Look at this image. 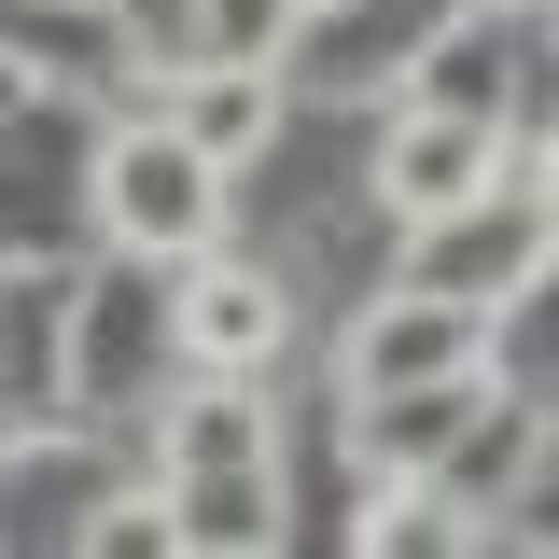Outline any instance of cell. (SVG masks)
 Instances as JSON below:
<instances>
[{"label": "cell", "mask_w": 559, "mask_h": 559, "mask_svg": "<svg viewBox=\"0 0 559 559\" xmlns=\"http://www.w3.org/2000/svg\"><path fill=\"white\" fill-rule=\"evenodd\" d=\"M98 238H112V252H140V266L210 252V238H224V168H210L168 112H154V127H127L112 154H98Z\"/></svg>", "instance_id": "cell-1"}, {"label": "cell", "mask_w": 559, "mask_h": 559, "mask_svg": "<svg viewBox=\"0 0 559 559\" xmlns=\"http://www.w3.org/2000/svg\"><path fill=\"white\" fill-rule=\"evenodd\" d=\"M419 294H448V308H489V294H532L546 280V182L532 168H489L462 210H433L406 252Z\"/></svg>", "instance_id": "cell-2"}, {"label": "cell", "mask_w": 559, "mask_h": 559, "mask_svg": "<svg viewBox=\"0 0 559 559\" xmlns=\"http://www.w3.org/2000/svg\"><path fill=\"white\" fill-rule=\"evenodd\" d=\"M476 364H489V308H448V294L392 280V294L349 322V406H378V392H433V378H476Z\"/></svg>", "instance_id": "cell-3"}, {"label": "cell", "mask_w": 559, "mask_h": 559, "mask_svg": "<svg viewBox=\"0 0 559 559\" xmlns=\"http://www.w3.org/2000/svg\"><path fill=\"white\" fill-rule=\"evenodd\" d=\"M168 336H182V364H197V378H252V364H280V336H294V294H280L266 266H224V252H182V294H168Z\"/></svg>", "instance_id": "cell-4"}, {"label": "cell", "mask_w": 559, "mask_h": 559, "mask_svg": "<svg viewBox=\"0 0 559 559\" xmlns=\"http://www.w3.org/2000/svg\"><path fill=\"white\" fill-rule=\"evenodd\" d=\"M489 168H503V127H489V112L406 98V112L378 127V210H392V224H433V210H462Z\"/></svg>", "instance_id": "cell-5"}, {"label": "cell", "mask_w": 559, "mask_h": 559, "mask_svg": "<svg viewBox=\"0 0 559 559\" xmlns=\"http://www.w3.org/2000/svg\"><path fill=\"white\" fill-rule=\"evenodd\" d=\"M168 127L238 182V168L280 140V70H252V57H182V70H168Z\"/></svg>", "instance_id": "cell-6"}, {"label": "cell", "mask_w": 559, "mask_h": 559, "mask_svg": "<svg viewBox=\"0 0 559 559\" xmlns=\"http://www.w3.org/2000/svg\"><path fill=\"white\" fill-rule=\"evenodd\" d=\"M57 349H70V280L57 266L0 280V433H28L57 406Z\"/></svg>", "instance_id": "cell-7"}, {"label": "cell", "mask_w": 559, "mask_h": 559, "mask_svg": "<svg viewBox=\"0 0 559 559\" xmlns=\"http://www.w3.org/2000/svg\"><path fill=\"white\" fill-rule=\"evenodd\" d=\"M98 503H112V462H98V448H14V476H0V532H14V546H84Z\"/></svg>", "instance_id": "cell-8"}, {"label": "cell", "mask_w": 559, "mask_h": 559, "mask_svg": "<svg viewBox=\"0 0 559 559\" xmlns=\"http://www.w3.org/2000/svg\"><path fill=\"white\" fill-rule=\"evenodd\" d=\"M168 546H280V462H238V476H168Z\"/></svg>", "instance_id": "cell-9"}, {"label": "cell", "mask_w": 559, "mask_h": 559, "mask_svg": "<svg viewBox=\"0 0 559 559\" xmlns=\"http://www.w3.org/2000/svg\"><path fill=\"white\" fill-rule=\"evenodd\" d=\"M448 433H476V378H433V392H378V406H349V448H364L378 476H419Z\"/></svg>", "instance_id": "cell-10"}, {"label": "cell", "mask_w": 559, "mask_h": 559, "mask_svg": "<svg viewBox=\"0 0 559 559\" xmlns=\"http://www.w3.org/2000/svg\"><path fill=\"white\" fill-rule=\"evenodd\" d=\"M238 462H280V433H266V406L238 378H210L197 406L168 419V476H238Z\"/></svg>", "instance_id": "cell-11"}, {"label": "cell", "mask_w": 559, "mask_h": 559, "mask_svg": "<svg viewBox=\"0 0 559 559\" xmlns=\"http://www.w3.org/2000/svg\"><path fill=\"white\" fill-rule=\"evenodd\" d=\"M112 28H127V57H154V70L197 57V0H112Z\"/></svg>", "instance_id": "cell-12"}, {"label": "cell", "mask_w": 559, "mask_h": 559, "mask_svg": "<svg viewBox=\"0 0 559 559\" xmlns=\"http://www.w3.org/2000/svg\"><path fill=\"white\" fill-rule=\"evenodd\" d=\"M294 14H322V0H294Z\"/></svg>", "instance_id": "cell-13"}]
</instances>
